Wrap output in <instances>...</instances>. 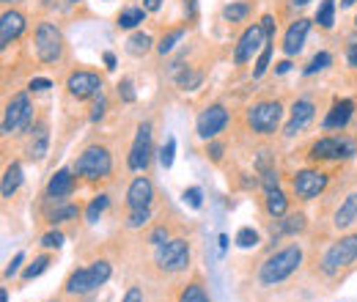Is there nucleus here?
Here are the masks:
<instances>
[{
    "label": "nucleus",
    "instance_id": "b1692460",
    "mask_svg": "<svg viewBox=\"0 0 357 302\" xmlns=\"http://www.w3.org/2000/svg\"><path fill=\"white\" fill-rule=\"evenodd\" d=\"M143 20H146V8H140V6H130V8H124V11L119 14V28L130 31V28H137Z\"/></svg>",
    "mask_w": 357,
    "mask_h": 302
},
{
    "label": "nucleus",
    "instance_id": "20e7f679",
    "mask_svg": "<svg viewBox=\"0 0 357 302\" xmlns=\"http://www.w3.org/2000/svg\"><path fill=\"white\" fill-rule=\"evenodd\" d=\"M280 119H283L280 102H256L253 107H248V127L259 135H275Z\"/></svg>",
    "mask_w": 357,
    "mask_h": 302
},
{
    "label": "nucleus",
    "instance_id": "a211bd4d",
    "mask_svg": "<svg viewBox=\"0 0 357 302\" xmlns=\"http://www.w3.org/2000/svg\"><path fill=\"white\" fill-rule=\"evenodd\" d=\"M25 31V17L20 11H3L0 17V47H8Z\"/></svg>",
    "mask_w": 357,
    "mask_h": 302
},
{
    "label": "nucleus",
    "instance_id": "49530a36",
    "mask_svg": "<svg viewBox=\"0 0 357 302\" xmlns=\"http://www.w3.org/2000/svg\"><path fill=\"white\" fill-rule=\"evenodd\" d=\"M25 261V253H17L14 259L8 261V266H6V278H14L17 275V269H20V264Z\"/></svg>",
    "mask_w": 357,
    "mask_h": 302
},
{
    "label": "nucleus",
    "instance_id": "69168bd1",
    "mask_svg": "<svg viewBox=\"0 0 357 302\" xmlns=\"http://www.w3.org/2000/svg\"><path fill=\"white\" fill-rule=\"evenodd\" d=\"M355 22H357V20H355Z\"/></svg>",
    "mask_w": 357,
    "mask_h": 302
},
{
    "label": "nucleus",
    "instance_id": "de8ad7c7",
    "mask_svg": "<svg viewBox=\"0 0 357 302\" xmlns=\"http://www.w3.org/2000/svg\"><path fill=\"white\" fill-rule=\"evenodd\" d=\"M261 28H264L267 39L272 42V36H275V17H272V14H267V17H261Z\"/></svg>",
    "mask_w": 357,
    "mask_h": 302
},
{
    "label": "nucleus",
    "instance_id": "8fccbe9b",
    "mask_svg": "<svg viewBox=\"0 0 357 302\" xmlns=\"http://www.w3.org/2000/svg\"><path fill=\"white\" fill-rule=\"evenodd\" d=\"M261 176H264V187H267V190H275L278 181H280V179H278V171H264Z\"/></svg>",
    "mask_w": 357,
    "mask_h": 302
},
{
    "label": "nucleus",
    "instance_id": "5fc2aeb1",
    "mask_svg": "<svg viewBox=\"0 0 357 302\" xmlns=\"http://www.w3.org/2000/svg\"><path fill=\"white\" fill-rule=\"evenodd\" d=\"M160 6H162V0H143V8L146 11H157Z\"/></svg>",
    "mask_w": 357,
    "mask_h": 302
},
{
    "label": "nucleus",
    "instance_id": "412c9836",
    "mask_svg": "<svg viewBox=\"0 0 357 302\" xmlns=\"http://www.w3.org/2000/svg\"><path fill=\"white\" fill-rule=\"evenodd\" d=\"M333 222H335V228H349L352 222H357V192H349L344 198V204L338 206Z\"/></svg>",
    "mask_w": 357,
    "mask_h": 302
},
{
    "label": "nucleus",
    "instance_id": "6e6552de",
    "mask_svg": "<svg viewBox=\"0 0 357 302\" xmlns=\"http://www.w3.org/2000/svg\"><path fill=\"white\" fill-rule=\"evenodd\" d=\"M355 259H357V234H352V236L338 239V242L324 253L321 269H324V275H338L344 266H349Z\"/></svg>",
    "mask_w": 357,
    "mask_h": 302
},
{
    "label": "nucleus",
    "instance_id": "473e14b6",
    "mask_svg": "<svg viewBox=\"0 0 357 302\" xmlns=\"http://www.w3.org/2000/svg\"><path fill=\"white\" fill-rule=\"evenodd\" d=\"M178 302H209V297H206V292H204L201 283H190V286L181 292Z\"/></svg>",
    "mask_w": 357,
    "mask_h": 302
},
{
    "label": "nucleus",
    "instance_id": "864d4df0",
    "mask_svg": "<svg viewBox=\"0 0 357 302\" xmlns=\"http://www.w3.org/2000/svg\"><path fill=\"white\" fill-rule=\"evenodd\" d=\"M347 61H349L352 69H357V42L349 44V50H347Z\"/></svg>",
    "mask_w": 357,
    "mask_h": 302
},
{
    "label": "nucleus",
    "instance_id": "1a4fd4ad",
    "mask_svg": "<svg viewBox=\"0 0 357 302\" xmlns=\"http://www.w3.org/2000/svg\"><path fill=\"white\" fill-rule=\"evenodd\" d=\"M267 33H264V28H261V22L259 25H250L242 36H239V44H236V50H234V61L239 63V66H245L248 61H253V55H259L264 47H267Z\"/></svg>",
    "mask_w": 357,
    "mask_h": 302
},
{
    "label": "nucleus",
    "instance_id": "ea45409f",
    "mask_svg": "<svg viewBox=\"0 0 357 302\" xmlns=\"http://www.w3.org/2000/svg\"><path fill=\"white\" fill-rule=\"evenodd\" d=\"M149 220H151V209H132L127 225H130V228H143Z\"/></svg>",
    "mask_w": 357,
    "mask_h": 302
},
{
    "label": "nucleus",
    "instance_id": "37998d69",
    "mask_svg": "<svg viewBox=\"0 0 357 302\" xmlns=\"http://www.w3.org/2000/svg\"><path fill=\"white\" fill-rule=\"evenodd\" d=\"M119 96H121L124 102H135V91H132V80H130V77H124V80L119 83Z\"/></svg>",
    "mask_w": 357,
    "mask_h": 302
},
{
    "label": "nucleus",
    "instance_id": "39448f33",
    "mask_svg": "<svg viewBox=\"0 0 357 302\" xmlns=\"http://www.w3.org/2000/svg\"><path fill=\"white\" fill-rule=\"evenodd\" d=\"M31 119H33L31 96L28 93H17V96H11V102L3 110V127L0 130H3V135H11V132L17 130H28Z\"/></svg>",
    "mask_w": 357,
    "mask_h": 302
},
{
    "label": "nucleus",
    "instance_id": "c9c22d12",
    "mask_svg": "<svg viewBox=\"0 0 357 302\" xmlns=\"http://www.w3.org/2000/svg\"><path fill=\"white\" fill-rule=\"evenodd\" d=\"M47 266H50V256H39V259L33 261V264H28V266H25L22 278H25V280H33V278H39V275L45 272Z\"/></svg>",
    "mask_w": 357,
    "mask_h": 302
},
{
    "label": "nucleus",
    "instance_id": "3c124183",
    "mask_svg": "<svg viewBox=\"0 0 357 302\" xmlns=\"http://www.w3.org/2000/svg\"><path fill=\"white\" fill-rule=\"evenodd\" d=\"M28 88H31V91H47V88H52V83H50V80H45V77H33Z\"/></svg>",
    "mask_w": 357,
    "mask_h": 302
},
{
    "label": "nucleus",
    "instance_id": "4be33fe9",
    "mask_svg": "<svg viewBox=\"0 0 357 302\" xmlns=\"http://www.w3.org/2000/svg\"><path fill=\"white\" fill-rule=\"evenodd\" d=\"M22 184V165L20 163H11L6 173H3V184H0V195L3 198H11Z\"/></svg>",
    "mask_w": 357,
    "mask_h": 302
},
{
    "label": "nucleus",
    "instance_id": "79ce46f5",
    "mask_svg": "<svg viewBox=\"0 0 357 302\" xmlns=\"http://www.w3.org/2000/svg\"><path fill=\"white\" fill-rule=\"evenodd\" d=\"M178 86L192 91L195 86H201V75H198V72H184V75L178 77Z\"/></svg>",
    "mask_w": 357,
    "mask_h": 302
},
{
    "label": "nucleus",
    "instance_id": "f257e3e1",
    "mask_svg": "<svg viewBox=\"0 0 357 302\" xmlns=\"http://www.w3.org/2000/svg\"><path fill=\"white\" fill-rule=\"evenodd\" d=\"M303 264V250L297 245H289L283 250H278L275 256H269L261 269H259V283L261 286H275L280 280H286L291 272H297V266Z\"/></svg>",
    "mask_w": 357,
    "mask_h": 302
},
{
    "label": "nucleus",
    "instance_id": "052dcab7",
    "mask_svg": "<svg viewBox=\"0 0 357 302\" xmlns=\"http://www.w3.org/2000/svg\"><path fill=\"white\" fill-rule=\"evenodd\" d=\"M357 0H341V6H344V8H349V6H355Z\"/></svg>",
    "mask_w": 357,
    "mask_h": 302
},
{
    "label": "nucleus",
    "instance_id": "ddd939ff",
    "mask_svg": "<svg viewBox=\"0 0 357 302\" xmlns=\"http://www.w3.org/2000/svg\"><path fill=\"white\" fill-rule=\"evenodd\" d=\"M66 88L75 99H91L102 91V77L96 72H89V69H80V72H72L69 80H66Z\"/></svg>",
    "mask_w": 357,
    "mask_h": 302
},
{
    "label": "nucleus",
    "instance_id": "f03ea898",
    "mask_svg": "<svg viewBox=\"0 0 357 302\" xmlns=\"http://www.w3.org/2000/svg\"><path fill=\"white\" fill-rule=\"evenodd\" d=\"M110 264L107 261H93L91 266H83V269H75L66 280V294H89L93 289H99L102 283H107L110 278Z\"/></svg>",
    "mask_w": 357,
    "mask_h": 302
},
{
    "label": "nucleus",
    "instance_id": "13d9d810",
    "mask_svg": "<svg viewBox=\"0 0 357 302\" xmlns=\"http://www.w3.org/2000/svg\"><path fill=\"white\" fill-rule=\"evenodd\" d=\"M218 242H220V253H225V248H228V236H220V239H218Z\"/></svg>",
    "mask_w": 357,
    "mask_h": 302
},
{
    "label": "nucleus",
    "instance_id": "a19ab883",
    "mask_svg": "<svg viewBox=\"0 0 357 302\" xmlns=\"http://www.w3.org/2000/svg\"><path fill=\"white\" fill-rule=\"evenodd\" d=\"M61 245H63V234L61 231H50V234L42 236V248H47V250H58Z\"/></svg>",
    "mask_w": 357,
    "mask_h": 302
},
{
    "label": "nucleus",
    "instance_id": "2f4dec72",
    "mask_svg": "<svg viewBox=\"0 0 357 302\" xmlns=\"http://www.w3.org/2000/svg\"><path fill=\"white\" fill-rule=\"evenodd\" d=\"M107 204H110L107 195H96V198L89 204V209H86V220H89V222H96V220L102 217V212L107 209Z\"/></svg>",
    "mask_w": 357,
    "mask_h": 302
},
{
    "label": "nucleus",
    "instance_id": "72a5a7b5",
    "mask_svg": "<svg viewBox=\"0 0 357 302\" xmlns=\"http://www.w3.org/2000/svg\"><path fill=\"white\" fill-rule=\"evenodd\" d=\"M333 63V55L330 52H316L311 58V63L305 66V75H316V72H324L327 66Z\"/></svg>",
    "mask_w": 357,
    "mask_h": 302
},
{
    "label": "nucleus",
    "instance_id": "0eeeda50",
    "mask_svg": "<svg viewBox=\"0 0 357 302\" xmlns=\"http://www.w3.org/2000/svg\"><path fill=\"white\" fill-rule=\"evenodd\" d=\"M36 55L42 63H58L63 55V36L61 28L52 22H42L36 28Z\"/></svg>",
    "mask_w": 357,
    "mask_h": 302
},
{
    "label": "nucleus",
    "instance_id": "680f3d73",
    "mask_svg": "<svg viewBox=\"0 0 357 302\" xmlns=\"http://www.w3.org/2000/svg\"><path fill=\"white\" fill-rule=\"evenodd\" d=\"M0 302H8V292H6V289L0 292Z\"/></svg>",
    "mask_w": 357,
    "mask_h": 302
},
{
    "label": "nucleus",
    "instance_id": "f3484780",
    "mask_svg": "<svg viewBox=\"0 0 357 302\" xmlns=\"http://www.w3.org/2000/svg\"><path fill=\"white\" fill-rule=\"evenodd\" d=\"M352 113H355V102L352 99H335L330 113H327V119H324V130H344L349 124Z\"/></svg>",
    "mask_w": 357,
    "mask_h": 302
},
{
    "label": "nucleus",
    "instance_id": "7ed1b4c3",
    "mask_svg": "<svg viewBox=\"0 0 357 302\" xmlns=\"http://www.w3.org/2000/svg\"><path fill=\"white\" fill-rule=\"evenodd\" d=\"M75 173L83 179H107L113 173V157L105 146H89L77 163H75Z\"/></svg>",
    "mask_w": 357,
    "mask_h": 302
},
{
    "label": "nucleus",
    "instance_id": "0e129e2a",
    "mask_svg": "<svg viewBox=\"0 0 357 302\" xmlns=\"http://www.w3.org/2000/svg\"><path fill=\"white\" fill-rule=\"evenodd\" d=\"M72 3H83V0H72Z\"/></svg>",
    "mask_w": 357,
    "mask_h": 302
},
{
    "label": "nucleus",
    "instance_id": "5701e85b",
    "mask_svg": "<svg viewBox=\"0 0 357 302\" xmlns=\"http://www.w3.org/2000/svg\"><path fill=\"white\" fill-rule=\"evenodd\" d=\"M264 206H267L269 217H286V209H289V198L275 187V190H267V198H264Z\"/></svg>",
    "mask_w": 357,
    "mask_h": 302
},
{
    "label": "nucleus",
    "instance_id": "7c9ffc66",
    "mask_svg": "<svg viewBox=\"0 0 357 302\" xmlns=\"http://www.w3.org/2000/svg\"><path fill=\"white\" fill-rule=\"evenodd\" d=\"M184 39V28H176V31H171V33H165L162 39H160V44H157V52L160 55H165V52H171L174 47H176L178 42Z\"/></svg>",
    "mask_w": 357,
    "mask_h": 302
},
{
    "label": "nucleus",
    "instance_id": "a18cd8bd",
    "mask_svg": "<svg viewBox=\"0 0 357 302\" xmlns=\"http://www.w3.org/2000/svg\"><path fill=\"white\" fill-rule=\"evenodd\" d=\"M168 239H171V236H168V228H154L151 236H149L151 245H162V242H168Z\"/></svg>",
    "mask_w": 357,
    "mask_h": 302
},
{
    "label": "nucleus",
    "instance_id": "aec40b11",
    "mask_svg": "<svg viewBox=\"0 0 357 302\" xmlns=\"http://www.w3.org/2000/svg\"><path fill=\"white\" fill-rule=\"evenodd\" d=\"M72 190H75V176L66 168L52 173V179L47 181V195L50 198H66V195H72Z\"/></svg>",
    "mask_w": 357,
    "mask_h": 302
},
{
    "label": "nucleus",
    "instance_id": "2eb2a0df",
    "mask_svg": "<svg viewBox=\"0 0 357 302\" xmlns=\"http://www.w3.org/2000/svg\"><path fill=\"white\" fill-rule=\"evenodd\" d=\"M313 116H316V107H313L311 99H297L294 107H291V119H289V124H286V135H289V137L300 135V132L313 121Z\"/></svg>",
    "mask_w": 357,
    "mask_h": 302
},
{
    "label": "nucleus",
    "instance_id": "603ef678",
    "mask_svg": "<svg viewBox=\"0 0 357 302\" xmlns=\"http://www.w3.org/2000/svg\"><path fill=\"white\" fill-rule=\"evenodd\" d=\"M124 302H143V292H140V286H130V292H127Z\"/></svg>",
    "mask_w": 357,
    "mask_h": 302
},
{
    "label": "nucleus",
    "instance_id": "cd10ccee",
    "mask_svg": "<svg viewBox=\"0 0 357 302\" xmlns=\"http://www.w3.org/2000/svg\"><path fill=\"white\" fill-rule=\"evenodd\" d=\"M127 50H130L132 55H146V52L151 50V36H149V33H132L130 42H127Z\"/></svg>",
    "mask_w": 357,
    "mask_h": 302
},
{
    "label": "nucleus",
    "instance_id": "9d476101",
    "mask_svg": "<svg viewBox=\"0 0 357 302\" xmlns=\"http://www.w3.org/2000/svg\"><path fill=\"white\" fill-rule=\"evenodd\" d=\"M151 151H154V143H151V124L143 121V124L137 127L135 143H132V149H130V160H127L130 171H137V173L146 171L149 163H151Z\"/></svg>",
    "mask_w": 357,
    "mask_h": 302
},
{
    "label": "nucleus",
    "instance_id": "6e6d98bb",
    "mask_svg": "<svg viewBox=\"0 0 357 302\" xmlns=\"http://www.w3.org/2000/svg\"><path fill=\"white\" fill-rule=\"evenodd\" d=\"M105 63H107V69H116V55L113 52H105Z\"/></svg>",
    "mask_w": 357,
    "mask_h": 302
},
{
    "label": "nucleus",
    "instance_id": "4c0bfd02",
    "mask_svg": "<svg viewBox=\"0 0 357 302\" xmlns=\"http://www.w3.org/2000/svg\"><path fill=\"white\" fill-rule=\"evenodd\" d=\"M269 58H272V42H267V47L259 52V61H256V69H253V77H261L267 72L269 66Z\"/></svg>",
    "mask_w": 357,
    "mask_h": 302
},
{
    "label": "nucleus",
    "instance_id": "bf43d9fd",
    "mask_svg": "<svg viewBox=\"0 0 357 302\" xmlns=\"http://www.w3.org/2000/svg\"><path fill=\"white\" fill-rule=\"evenodd\" d=\"M311 0H291V6H308Z\"/></svg>",
    "mask_w": 357,
    "mask_h": 302
},
{
    "label": "nucleus",
    "instance_id": "09e8293b",
    "mask_svg": "<svg viewBox=\"0 0 357 302\" xmlns=\"http://www.w3.org/2000/svg\"><path fill=\"white\" fill-rule=\"evenodd\" d=\"M206 154H209V157L218 163V160L223 157V143H212V140H209V146H206Z\"/></svg>",
    "mask_w": 357,
    "mask_h": 302
},
{
    "label": "nucleus",
    "instance_id": "e433bc0d",
    "mask_svg": "<svg viewBox=\"0 0 357 302\" xmlns=\"http://www.w3.org/2000/svg\"><path fill=\"white\" fill-rule=\"evenodd\" d=\"M77 215H80V209H77L75 204H66V206H61V209L50 212V222L55 225V222H63V220H75Z\"/></svg>",
    "mask_w": 357,
    "mask_h": 302
},
{
    "label": "nucleus",
    "instance_id": "f8f14e48",
    "mask_svg": "<svg viewBox=\"0 0 357 302\" xmlns=\"http://www.w3.org/2000/svg\"><path fill=\"white\" fill-rule=\"evenodd\" d=\"M352 154H355V143L347 137H321L311 146L313 160H341Z\"/></svg>",
    "mask_w": 357,
    "mask_h": 302
},
{
    "label": "nucleus",
    "instance_id": "e2e57ef3",
    "mask_svg": "<svg viewBox=\"0 0 357 302\" xmlns=\"http://www.w3.org/2000/svg\"><path fill=\"white\" fill-rule=\"evenodd\" d=\"M3 3H17V0H3Z\"/></svg>",
    "mask_w": 357,
    "mask_h": 302
},
{
    "label": "nucleus",
    "instance_id": "c756f323",
    "mask_svg": "<svg viewBox=\"0 0 357 302\" xmlns=\"http://www.w3.org/2000/svg\"><path fill=\"white\" fill-rule=\"evenodd\" d=\"M236 245L245 248V250H248V248H256V245H259V231L250 228V225L239 228V231H236Z\"/></svg>",
    "mask_w": 357,
    "mask_h": 302
},
{
    "label": "nucleus",
    "instance_id": "a878e982",
    "mask_svg": "<svg viewBox=\"0 0 357 302\" xmlns=\"http://www.w3.org/2000/svg\"><path fill=\"white\" fill-rule=\"evenodd\" d=\"M316 22L321 25V28H333L335 25V0H324L321 6H319V11H316Z\"/></svg>",
    "mask_w": 357,
    "mask_h": 302
},
{
    "label": "nucleus",
    "instance_id": "58836bf2",
    "mask_svg": "<svg viewBox=\"0 0 357 302\" xmlns=\"http://www.w3.org/2000/svg\"><path fill=\"white\" fill-rule=\"evenodd\" d=\"M181 198H184V204H190L192 209H201V206H204V192H201L198 187H187V190L181 192Z\"/></svg>",
    "mask_w": 357,
    "mask_h": 302
},
{
    "label": "nucleus",
    "instance_id": "423d86ee",
    "mask_svg": "<svg viewBox=\"0 0 357 302\" xmlns=\"http://www.w3.org/2000/svg\"><path fill=\"white\" fill-rule=\"evenodd\" d=\"M154 261H157L160 269H165V272H181V269H187V264H190V245H187V239L174 236V239L157 245Z\"/></svg>",
    "mask_w": 357,
    "mask_h": 302
},
{
    "label": "nucleus",
    "instance_id": "9b49d317",
    "mask_svg": "<svg viewBox=\"0 0 357 302\" xmlns=\"http://www.w3.org/2000/svg\"><path fill=\"white\" fill-rule=\"evenodd\" d=\"M225 124H228V110H225L223 105H209V107L198 116L195 132H198V137H204V140H215V137L225 130Z\"/></svg>",
    "mask_w": 357,
    "mask_h": 302
},
{
    "label": "nucleus",
    "instance_id": "bb28decb",
    "mask_svg": "<svg viewBox=\"0 0 357 302\" xmlns=\"http://www.w3.org/2000/svg\"><path fill=\"white\" fill-rule=\"evenodd\" d=\"M305 228V217L303 215H286V220H280V225H278V234H300Z\"/></svg>",
    "mask_w": 357,
    "mask_h": 302
},
{
    "label": "nucleus",
    "instance_id": "c03bdc74",
    "mask_svg": "<svg viewBox=\"0 0 357 302\" xmlns=\"http://www.w3.org/2000/svg\"><path fill=\"white\" fill-rule=\"evenodd\" d=\"M105 110H107V102H105V96H99V99H96V105H93V113H91V121L96 124V121H99V119L105 116Z\"/></svg>",
    "mask_w": 357,
    "mask_h": 302
},
{
    "label": "nucleus",
    "instance_id": "4468645a",
    "mask_svg": "<svg viewBox=\"0 0 357 302\" xmlns=\"http://www.w3.org/2000/svg\"><path fill=\"white\" fill-rule=\"evenodd\" d=\"M291 187H294L297 198L311 201V198H316V195L327 187V173L324 171H300L294 179H291Z\"/></svg>",
    "mask_w": 357,
    "mask_h": 302
},
{
    "label": "nucleus",
    "instance_id": "f704fd0d",
    "mask_svg": "<svg viewBox=\"0 0 357 302\" xmlns=\"http://www.w3.org/2000/svg\"><path fill=\"white\" fill-rule=\"evenodd\" d=\"M174 154H176V137H168L165 146L160 149V165H162L165 171L174 165Z\"/></svg>",
    "mask_w": 357,
    "mask_h": 302
},
{
    "label": "nucleus",
    "instance_id": "4d7b16f0",
    "mask_svg": "<svg viewBox=\"0 0 357 302\" xmlns=\"http://www.w3.org/2000/svg\"><path fill=\"white\" fill-rule=\"evenodd\" d=\"M289 69H291V63H289V61H280V63H278V69H275V72H278V75H286V72H289Z\"/></svg>",
    "mask_w": 357,
    "mask_h": 302
},
{
    "label": "nucleus",
    "instance_id": "dca6fc26",
    "mask_svg": "<svg viewBox=\"0 0 357 302\" xmlns=\"http://www.w3.org/2000/svg\"><path fill=\"white\" fill-rule=\"evenodd\" d=\"M154 201V184L146 176H137L127 190V206L130 209H149Z\"/></svg>",
    "mask_w": 357,
    "mask_h": 302
},
{
    "label": "nucleus",
    "instance_id": "c85d7f7f",
    "mask_svg": "<svg viewBox=\"0 0 357 302\" xmlns=\"http://www.w3.org/2000/svg\"><path fill=\"white\" fill-rule=\"evenodd\" d=\"M250 14V3H231L223 8V17L228 22H242Z\"/></svg>",
    "mask_w": 357,
    "mask_h": 302
},
{
    "label": "nucleus",
    "instance_id": "393cba45",
    "mask_svg": "<svg viewBox=\"0 0 357 302\" xmlns=\"http://www.w3.org/2000/svg\"><path fill=\"white\" fill-rule=\"evenodd\" d=\"M47 143H50V132H47V127L42 124L39 130L33 132V140H31V157H33V160H42V157H45Z\"/></svg>",
    "mask_w": 357,
    "mask_h": 302
},
{
    "label": "nucleus",
    "instance_id": "6ab92c4d",
    "mask_svg": "<svg viewBox=\"0 0 357 302\" xmlns=\"http://www.w3.org/2000/svg\"><path fill=\"white\" fill-rule=\"evenodd\" d=\"M308 31H311V20H297L291 22V28L286 31V39H283V52L286 55H297L303 50V44L308 39Z\"/></svg>",
    "mask_w": 357,
    "mask_h": 302
}]
</instances>
